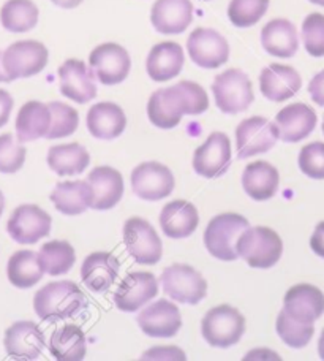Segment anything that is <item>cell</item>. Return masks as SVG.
<instances>
[{
    "instance_id": "1",
    "label": "cell",
    "mask_w": 324,
    "mask_h": 361,
    "mask_svg": "<svg viewBox=\"0 0 324 361\" xmlns=\"http://www.w3.org/2000/svg\"><path fill=\"white\" fill-rule=\"evenodd\" d=\"M207 108L206 90L193 81H180L176 86L155 90L147 103V116L155 127L170 130L179 126L184 114H203Z\"/></svg>"
},
{
    "instance_id": "2",
    "label": "cell",
    "mask_w": 324,
    "mask_h": 361,
    "mask_svg": "<svg viewBox=\"0 0 324 361\" xmlns=\"http://www.w3.org/2000/svg\"><path fill=\"white\" fill-rule=\"evenodd\" d=\"M84 306L86 296L73 281L51 282L38 290L34 298L35 314L49 324L73 317Z\"/></svg>"
},
{
    "instance_id": "3",
    "label": "cell",
    "mask_w": 324,
    "mask_h": 361,
    "mask_svg": "<svg viewBox=\"0 0 324 361\" xmlns=\"http://www.w3.org/2000/svg\"><path fill=\"white\" fill-rule=\"evenodd\" d=\"M237 255L249 267L268 269L280 260L283 252L282 238L268 227H247L236 243Z\"/></svg>"
},
{
    "instance_id": "4",
    "label": "cell",
    "mask_w": 324,
    "mask_h": 361,
    "mask_svg": "<svg viewBox=\"0 0 324 361\" xmlns=\"http://www.w3.org/2000/svg\"><path fill=\"white\" fill-rule=\"evenodd\" d=\"M247 227H250L247 219L236 212H225V214L216 216L207 224L204 231L206 249L212 257L222 262L237 260L236 243Z\"/></svg>"
},
{
    "instance_id": "5",
    "label": "cell",
    "mask_w": 324,
    "mask_h": 361,
    "mask_svg": "<svg viewBox=\"0 0 324 361\" xmlns=\"http://www.w3.org/2000/svg\"><path fill=\"white\" fill-rule=\"evenodd\" d=\"M212 94L217 108L225 114L247 111L255 100L250 78L239 68L225 70L217 75L212 85Z\"/></svg>"
},
{
    "instance_id": "6",
    "label": "cell",
    "mask_w": 324,
    "mask_h": 361,
    "mask_svg": "<svg viewBox=\"0 0 324 361\" xmlns=\"http://www.w3.org/2000/svg\"><path fill=\"white\" fill-rule=\"evenodd\" d=\"M245 331V319L236 307L222 305L211 309L201 322V333L206 343L218 349L237 344Z\"/></svg>"
},
{
    "instance_id": "7",
    "label": "cell",
    "mask_w": 324,
    "mask_h": 361,
    "mask_svg": "<svg viewBox=\"0 0 324 361\" xmlns=\"http://www.w3.org/2000/svg\"><path fill=\"white\" fill-rule=\"evenodd\" d=\"M49 59L48 48L35 40H21L4 51L2 63L11 81L42 73Z\"/></svg>"
},
{
    "instance_id": "8",
    "label": "cell",
    "mask_w": 324,
    "mask_h": 361,
    "mask_svg": "<svg viewBox=\"0 0 324 361\" xmlns=\"http://www.w3.org/2000/svg\"><path fill=\"white\" fill-rule=\"evenodd\" d=\"M161 287L163 292L174 301L182 305H198L207 295V282L197 269L174 263L163 269L161 274Z\"/></svg>"
},
{
    "instance_id": "9",
    "label": "cell",
    "mask_w": 324,
    "mask_h": 361,
    "mask_svg": "<svg viewBox=\"0 0 324 361\" xmlns=\"http://www.w3.org/2000/svg\"><path fill=\"white\" fill-rule=\"evenodd\" d=\"M124 243L128 254L139 265H157L163 255L158 233L146 219H128L124 225Z\"/></svg>"
},
{
    "instance_id": "10",
    "label": "cell",
    "mask_w": 324,
    "mask_h": 361,
    "mask_svg": "<svg viewBox=\"0 0 324 361\" xmlns=\"http://www.w3.org/2000/svg\"><path fill=\"white\" fill-rule=\"evenodd\" d=\"M90 70L105 86L120 85L127 80L132 68V61L124 47L118 43H103L89 56Z\"/></svg>"
},
{
    "instance_id": "11",
    "label": "cell",
    "mask_w": 324,
    "mask_h": 361,
    "mask_svg": "<svg viewBox=\"0 0 324 361\" xmlns=\"http://www.w3.org/2000/svg\"><path fill=\"white\" fill-rule=\"evenodd\" d=\"M187 51L190 59L201 68H218L230 59V44L220 32L209 27L194 29L189 40Z\"/></svg>"
},
{
    "instance_id": "12",
    "label": "cell",
    "mask_w": 324,
    "mask_h": 361,
    "mask_svg": "<svg viewBox=\"0 0 324 361\" xmlns=\"http://www.w3.org/2000/svg\"><path fill=\"white\" fill-rule=\"evenodd\" d=\"M278 140L277 126L261 116L244 119L236 128L237 157L249 159L270 151Z\"/></svg>"
},
{
    "instance_id": "13",
    "label": "cell",
    "mask_w": 324,
    "mask_h": 361,
    "mask_svg": "<svg viewBox=\"0 0 324 361\" xmlns=\"http://www.w3.org/2000/svg\"><path fill=\"white\" fill-rule=\"evenodd\" d=\"M53 219L37 204H21L13 211L6 231L19 244H35L51 233Z\"/></svg>"
},
{
    "instance_id": "14",
    "label": "cell",
    "mask_w": 324,
    "mask_h": 361,
    "mask_svg": "<svg viewBox=\"0 0 324 361\" xmlns=\"http://www.w3.org/2000/svg\"><path fill=\"white\" fill-rule=\"evenodd\" d=\"M174 184L176 180L171 170L158 162H144L132 171L133 192L147 202H158L170 197Z\"/></svg>"
},
{
    "instance_id": "15",
    "label": "cell",
    "mask_w": 324,
    "mask_h": 361,
    "mask_svg": "<svg viewBox=\"0 0 324 361\" xmlns=\"http://www.w3.org/2000/svg\"><path fill=\"white\" fill-rule=\"evenodd\" d=\"M231 165V143L223 132H212L206 143L194 151L193 170L212 179L225 175Z\"/></svg>"
},
{
    "instance_id": "16",
    "label": "cell",
    "mask_w": 324,
    "mask_h": 361,
    "mask_svg": "<svg viewBox=\"0 0 324 361\" xmlns=\"http://www.w3.org/2000/svg\"><path fill=\"white\" fill-rule=\"evenodd\" d=\"M138 325L149 338L168 339L176 336L182 326L179 307L171 301L160 300L138 314Z\"/></svg>"
},
{
    "instance_id": "17",
    "label": "cell",
    "mask_w": 324,
    "mask_h": 361,
    "mask_svg": "<svg viewBox=\"0 0 324 361\" xmlns=\"http://www.w3.org/2000/svg\"><path fill=\"white\" fill-rule=\"evenodd\" d=\"M61 82V94L67 99L84 105L96 97L95 76L86 62L80 59L65 61L57 70Z\"/></svg>"
},
{
    "instance_id": "18",
    "label": "cell",
    "mask_w": 324,
    "mask_h": 361,
    "mask_svg": "<svg viewBox=\"0 0 324 361\" xmlns=\"http://www.w3.org/2000/svg\"><path fill=\"white\" fill-rule=\"evenodd\" d=\"M158 293L157 277L146 271L130 273L120 282L119 288L114 293V302L119 311L136 312L146 302L155 298Z\"/></svg>"
},
{
    "instance_id": "19",
    "label": "cell",
    "mask_w": 324,
    "mask_h": 361,
    "mask_svg": "<svg viewBox=\"0 0 324 361\" xmlns=\"http://www.w3.org/2000/svg\"><path fill=\"white\" fill-rule=\"evenodd\" d=\"M283 311L301 324H313L324 314V293L312 283H297L285 295Z\"/></svg>"
},
{
    "instance_id": "20",
    "label": "cell",
    "mask_w": 324,
    "mask_h": 361,
    "mask_svg": "<svg viewBox=\"0 0 324 361\" xmlns=\"http://www.w3.org/2000/svg\"><path fill=\"white\" fill-rule=\"evenodd\" d=\"M4 345L6 355L11 358L35 360L40 357L46 341L40 326L30 320H21L5 331Z\"/></svg>"
},
{
    "instance_id": "21",
    "label": "cell",
    "mask_w": 324,
    "mask_h": 361,
    "mask_svg": "<svg viewBox=\"0 0 324 361\" xmlns=\"http://www.w3.org/2000/svg\"><path fill=\"white\" fill-rule=\"evenodd\" d=\"M193 21V4L190 0H155L151 23L161 35L184 34Z\"/></svg>"
},
{
    "instance_id": "22",
    "label": "cell",
    "mask_w": 324,
    "mask_h": 361,
    "mask_svg": "<svg viewBox=\"0 0 324 361\" xmlns=\"http://www.w3.org/2000/svg\"><path fill=\"white\" fill-rule=\"evenodd\" d=\"M316 113L306 103H293L285 106L275 116L278 138L285 143H297L307 138L316 127Z\"/></svg>"
},
{
    "instance_id": "23",
    "label": "cell",
    "mask_w": 324,
    "mask_h": 361,
    "mask_svg": "<svg viewBox=\"0 0 324 361\" xmlns=\"http://www.w3.org/2000/svg\"><path fill=\"white\" fill-rule=\"evenodd\" d=\"M302 86L301 75L293 67L270 63L259 75V89L266 99L280 103L294 97Z\"/></svg>"
},
{
    "instance_id": "24",
    "label": "cell",
    "mask_w": 324,
    "mask_h": 361,
    "mask_svg": "<svg viewBox=\"0 0 324 361\" xmlns=\"http://www.w3.org/2000/svg\"><path fill=\"white\" fill-rule=\"evenodd\" d=\"M184 61V49L179 43L161 42L149 51L146 72L149 78L157 82L170 81L182 72Z\"/></svg>"
},
{
    "instance_id": "25",
    "label": "cell",
    "mask_w": 324,
    "mask_h": 361,
    "mask_svg": "<svg viewBox=\"0 0 324 361\" xmlns=\"http://www.w3.org/2000/svg\"><path fill=\"white\" fill-rule=\"evenodd\" d=\"M87 183L94 190L90 208L95 211L111 209L124 197V178L111 166H96L90 171Z\"/></svg>"
},
{
    "instance_id": "26",
    "label": "cell",
    "mask_w": 324,
    "mask_h": 361,
    "mask_svg": "<svg viewBox=\"0 0 324 361\" xmlns=\"http://www.w3.org/2000/svg\"><path fill=\"white\" fill-rule=\"evenodd\" d=\"M160 225L163 233L173 240L189 238L199 225L198 209L187 200H174L160 212Z\"/></svg>"
},
{
    "instance_id": "27",
    "label": "cell",
    "mask_w": 324,
    "mask_h": 361,
    "mask_svg": "<svg viewBox=\"0 0 324 361\" xmlns=\"http://www.w3.org/2000/svg\"><path fill=\"white\" fill-rule=\"evenodd\" d=\"M86 124L92 137L99 140H114L124 133L127 116L124 109L116 103L100 102L89 109Z\"/></svg>"
},
{
    "instance_id": "28",
    "label": "cell",
    "mask_w": 324,
    "mask_h": 361,
    "mask_svg": "<svg viewBox=\"0 0 324 361\" xmlns=\"http://www.w3.org/2000/svg\"><path fill=\"white\" fill-rule=\"evenodd\" d=\"M261 44L264 51L274 57L288 59L299 49V37L296 25L288 19H272L261 30Z\"/></svg>"
},
{
    "instance_id": "29",
    "label": "cell",
    "mask_w": 324,
    "mask_h": 361,
    "mask_svg": "<svg viewBox=\"0 0 324 361\" xmlns=\"http://www.w3.org/2000/svg\"><path fill=\"white\" fill-rule=\"evenodd\" d=\"M120 263L109 252H94L81 267V279L95 293H103L118 279Z\"/></svg>"
},
{
    "instance_id": "30",
    "label": "cell",
    "mask_w": 324,
    "mask_h": 361,
    "mask_svg": "<svg viewBox=\"0 0 324 361\" xmlns=\"http://www.w3.org/2000/svg\"><path fill=\"white\" fill-rule=\"evenodd\" d=\"M51 127L49 106L43 102L32 100L21 106L16 116V135L19 143H30L46 138Z\"/></svg>"
},
{
    "instance_id": "31",
    "label": "cell",
    "mask_w": 324,
    "mask_h": 361,
    "mask_svg": "<svg viewBox=\"0 0 324 361\" xmlns=\"http://www.w3.org/2000/svg\"><path fill=\"white\" fill-rule=\"evenodd\" d=\"M51 202L62 214L77 216L90 208L94 202V190L87 180H65L54 187Z\"/></svg>"
},
{
    "instance_id": "32",
    "label": "cell",
    "mask_w": 324,
    "mask_h": 361,
    "mask_svg": "<svg viewBox=\"0 0 324 361\" xmlns=\"http://www.w3.org/2000/svg\"><path fill=\"white\" fill-rule=\"evenodd\" d=\"M280 176L275 166L258 160L251 162L242 173V187L247 195L255 202H266L277 193Z\"/></svg>"
},
{
    "instance_id": "33",
    "label": "cell",
    "mask_w": 324,
    "mask_h": 361,
    "mask_svg": "<svg viewBox=\"0 0 324 361\" xmlns=\"http://www.w3.org/2000/svg\"><path fill=\"white\" fill-rule=\"evenodd\" d=\"M90 164L87 149L80 143L53 146L48 152L49 169L59 176H75L86 171Z\"/></svg>"
},
{
    "instance_id": "34",
    "label": "cell",
    "mask_w": 324,
    "mask_h": 361,
    "mask_svg": "<svg viewBox=\"0 0 324 361\" xmlns=\"http://www.w3.org/2000/svg\"><path fill=\"white\" fill-rule=\"evenodd\" d=\"M49 352L56 360L81 361L86 357V334L76 325H65L51 334Z\"/></svg>"
},
{
    "instance_id": "35",
    "label": "cell",
    "mask_w": 324,
    "mask_h": 361,
    "mask_svg": "<svg viewBox=\"0 0 324 361\" xmlns=\"http://www.w3.org/2000/svg\"><path fill=\"white\" fill-rule=\"evenodd\" d=\"M6 276L16 288H30L42 281L43 268L38 254L32 250H18L13 254L6 265Z\"/></svg>"
},
{
    "instance_id": "36",
    "label": "cell",
    "mask_w": 324,
    "mask_h": 361,
    "mask_svg": "<svg viewBox=\"0 0 324 361\" xmlns=\"http://www.w3.org/2000/svg\"><path fill=\"white\" fill-rule=\"evenodd\" d=\"M38 6L32 0H6L0 10V23L13 34H24L38 23Z\"/></svg>"
},
{
    "instance_id": "37",
    "label": "cell",
    "mask_w": 324,
    "mask_h": 361,
    "mask_svg": "<svg viewBox=\"0 0 324 361\" xmlns=\"http://www.w3.org/2000/svg\"><path fill=\"white\" fill-rule=\"evenodd\" d=\"M43 273L48 276L67 274L76 262L75 249L67 241H49L43 244L38 254Z\"/></svg>"
},
{
    "instance_id": "38",
    "label": "cell",
    "mask_w": 324,
    "mask_h": 361,
    "mask_svg": "<svg viewBox=\"0 0 324 361\" xmlns=\"http://www.w3.org/2000/svg\"><path fill=\"white\" fill-rule=\"evenodd\" d=\"M48 106L51 111V127L46 138L56 140L73 135L80 126V114L76 109L62 102H51Z\"/></svg>"
},
{
    "instance_id": "39",
    "label": "cell",
    "mask_w": 324,
    "mask_h": 361,
    "mask_svg": "<svg viewBox=\"0 0 324 361\" xmlns=\"http://www.w3.org/2000/svg\"><path fill=\"white\" fill-rule=\"evenodd\" d=\"M275 330L285 344L293 347V349H302L313 338L315 326L313 324H301V322H296L288 317L285 311H282L277 317Z\"/></svg>"
},
{
    "instance_id": "40",
    "label": "cell",
    "mask_w": 324,
    "mask_h": 361,
    "mask_svg": "<svg viewBox=\"0 0 324 361\" xmlns=\"http://www.w3.org/2000/svg\"><path fill=\"white\" fill-rule=\"evenodd\" d=\"M269 8V0H231L228 18L236 27H251L259 23Z\"/></svg>"
},
{
    "instance_id": "41",
    "label": "cell",
    "mask_w": 324,
    "mask_h": 361,
    "mask_svg": "<svg viewBox=\"0 0 324 361\" xmlns=\"http://www.w3.org/2000/svg\"><path fill=\"white\" fill-rule=\"evenodd\" d=\"M27 151L25 147L18 145L11 133L0 135V173L13 175L23 169Z\"/></svg>"
},
{
    "instance_id": "42",
    "label": "cell",
    "mask_w": 324,
    "mask_h": 361,
    "mask_svg": "<svg viewBox=\"0 0 324 361\" xmlns=\"http://www.w3.org/2000/svg\"><path fill=\"white\" fill-rule=\"evenodd\" d=\"M302 40L310 56H324V15H321V13H312V15L304 19Z\"/></svg>"
},
{
    "instance_id": "43",
    "label": "cell",
    "mask_w": 324,
    "mask_h": 361,
    "mask_svg": "<svg viewBox=\"0 0 324 361\" xmlns=\"http://www.w3.org/2000/svg\"><path fill=\"white\" fill-rule=\"evenodd\" d=\"M299 169L312 179H324V143H310L299 154Z\"/></svg>"
},
{
    "instance_id": "44",
    "label": "cell",
    "mask_w": 324,
    "mask_h": 361,
    "mask_svg": "<svg viewBox=\"0 0 324 361\" xmlns=\"http://www.w3.org/2000/svg\"><path fill=\"white\" fill-rule=\"evenodd\" d=\"M160 360V358H170V360H185L184 352L179 347H154V349L147 350V353L142 355V360Z\"/></svg>"
},
{
    "instance_id": "45",
    "label": "cell",
    "mask_w": 324,
    "mask_h": 361,
    "mask_svg": "<svg viewBox=\"0 0 324 361\" xmlns=\"http://www.w3.org/2000/svg\"><path fill=\"white\" fill-rule=\"evenodd\" d=\"M309 94L316 105L324 106V70L316 73L309 85Z\"/></svg>"
},
{
    "instance_id": "46",
    "label": "cell",
    "mask_w": 324,
    "mask_h": 361,
    "mask_svg": "<svg viewBox=\"0 0 324 361\" xmlns=\"http://www.w3.org/2000/svg\"><path fill=\"white\" fill-rule=\"evenodd\" d=\"M13 105H15V102H13V97L10 95V92L0 89V128L10 121Z\"/></svg>"
},
{
    "instance_id": "47",
    "label": "cell",
    "mask_w": 324,
    "mask_h": 361,
    "mask_svg": "<svg viewBox=\"0 0 324 361\" xmlns=\"http://www.w3.org/2000/svg\"><path fill=\"white\" fill-rule=\"evenodd\" d=\"M310 247H312L316 255H320L324 259V222H320L316 225L312 238H310Z\"/></svg>"
},
{
    "instance_id": "48",
    "label": "cell",
    "mask_w": 324,
    "mask_h": 361,
    "mask_svg": "<svg viewBox=\"0 0 324 361\" xmlns=\"http://www.w3.org/2000/svg\"><path fill=\"white\" fill-rule=\"evenodd\" d=\"M51 2L57 6H61V8L71 10V8H76V6H80L82 4V0H51Z\"/></svg>"
},
{
    "instance_id": "49",
    "label": "cell",
    "mask_w": 324,
    "mask_h": 361,
    "mask_svg": "<svg viewBox=\"0 0 324 361\" xmlns=\"http://www.w3.org/2000/svg\"><path fill=\"white\" fill-rule=\"evenodd\" d=\"M2 56H4V51H0V82H11L10 76L6 75L5 68H4V63H2Z\"/></svg>"
},
{
    "instance_id": "50",
    "label": "cell",
    "mask_w": 324,
    "mask_h": 361,
    "mask_svg": "<svg viewBox=\"0 0 324 361\" xmlns=\"http://www.w3.org/2000/svg\"><path fill=\"white\" fill-rule=\"evenodd\" d=\"M318 353H320V358L324 360V330H323L320 341H318Z\"/></svg>"
},
{
    "instance_id": "51",
    "label": "cell",
    "mask_w": 324,
    "mask_h": 361,
    "mask_svg": "<svg viewBox=\"0 0 324 361\" xmlns=\"http://www.w3.org/2000/svg\"><path fill=\"white\" fill-rule=\"evenodd\" d=\"M5 208V198H4V193L0 192V217H2V212Z\"/></svg>"
},
{
    "instance_id": "52",
    "label": "cell",
    "mask_w": 324,
    "mask_h": 361,
    "mask_svg": "<svg viewBox=\"0 0 324 361\" xmlns=\"http://www.w3.org/2000/svg\"><path fill=\"white\" fill-rule=\"evenodd\" d=\"M310 2L315 4V5H320V6H324V0H310Z\"/></svg>"
},
{
    "instance_id": "53",
    "label": "cell",
    "mask_w": 324,
    "mask_h": 361,
    "mask_svg": "<svg viewBox=\"0 0 324 361\" xmlns=\"http://www.w3.org/2000/svg\"><path fill=\"white\" fill-rule=\"evenodd\" d=\"M323 133H324V118H323Z\"/></svg>"
},
{
    "instance_id": "54",
    "label": "cell",
    "mask_w": 324,
    "mask_h": 361,
    "mask_svg": "<svg viewBox=\"0 0 324 361\" xmlns=\"http://www.w3.org/2000/svg\"><path fill=\"white\" fill-rule=\"evenodd\" d=\"M206 2H207V0H206Z\"/></svg>"
}]
</instances>
